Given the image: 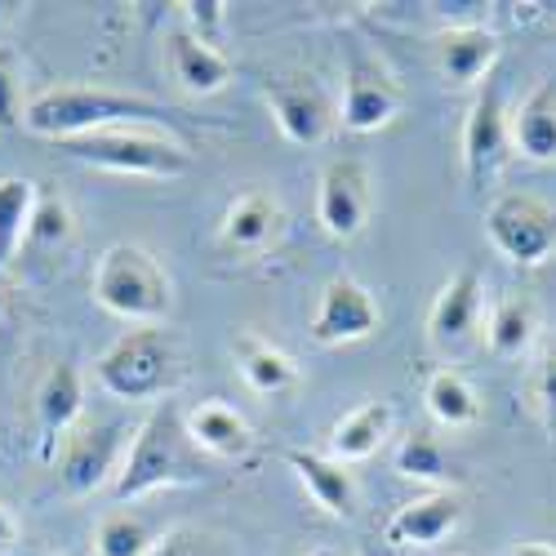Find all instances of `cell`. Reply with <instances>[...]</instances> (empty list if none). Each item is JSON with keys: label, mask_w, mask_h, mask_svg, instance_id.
<instances>
[{"label": "cell", "mask_w": 556, "mask_h": 556, "mask_svg": "<svg viewBox=\"0 0 556 556\" xmlns=\"http://www.w3.org/2000/svg\"><path fill=\"white\" fill-rule=\"evenodd\" d=\"M231 352H237V365H241V379L258 392V396H276V392H290L299 383V365L281 352L271 348L267 339H258L254 330L237 334L231 339Z\"/></svg>", "instance_id": "obj_23"}, {"label": "cell", "mask_w": 556, "mask_h": 556, "mask_svg": "<svg viewBox=\"0 0 556 556\" xmlns=\"http://www.w3.org/2000/svg\"><path fill=\"white\" fill-rule=\"evenodd\" d=\"M152 556H231L227 539L214 530H197V526H178L169 534L156 539Z\"/></svg>", "instance_id": "obj_30"}, {"label": "cell", "mask_w": 556, "mask_h": 556, "mask_svg": "<svg viewBox=\"0 0 556 556\" xmlns=\"http://www.w3.org/2000/svg\"><path fill=\"white\" fill-rule=\"evenodd\" d=\"M507 148H513V134H507L503 76H490L477 89L468 121H463V174H468V188H485L507 161Z\"/></svg>", "instance_id": "obj_9"}, {"label": "cell", "mask_w": 556, "mask_h": 556, "mask_svg": "<svg viewBox=\"0 0 556 556\" xmlns=\"http://www.w3.org/2000/svg\"><path fill=\"white\" fill-rule=\"evenodd\" d=\"M182 18H188V31L205 45H223V27H227V5L223 0H188L182 5Z\"/></svg>", "instance_id": "obj_33"}, {"label": "cell", "mask_w": 556, "mask_h": 556, "mask_svg": "<svg viewBox=\"0 0 556 556\" xmlns=\"http://www.w3.org/2000/svg\"><path fill=\"white\" fill-rule=\"evenodd\" d=\"M67 241H72V205L59 192H40L36 210H31V227H27V245L59 250Z\"/></svg>", "instance_id": "obj_29"}, {"label": "cell", "mask_w": 556, "mask_h": 556, "mask_svg": "<svg viewBox=\"0 0 556 556\" xmlns=\"http://www.w3.org/2000/svg\"><path fill=\"white\" fill-rule=\"evenodd\" d=\"M188 437L197 441V450L205 458H250L254 454V428L245 414H237L223 401H205L197 409H188Z\"/></svg>", "instance_id": "obj_20"}, {"label": "cell", "mask_w": 556, "mask_h": 556, "mask_svg": "<svg viewBox=\"0 0 556 556\" xmlns=\"http://www.w3.org/2000/svg\"><path fill=\"white\" fill-rule=\"evenodd\" d=\"M437 72L450 89H472L494 76L498 63V36L481 23H454L432 40Z\"/></svg>", "instance_id": "obj_13"}, {"label": "cell", "mask_w": 556, "mask_h": 556, "mask_svg": "<svg viewBox=\"0 0 556 556\" xmlns=\"http://www.w3.org/2000/svg\"><path fill=\"white\" fill-rule=\"evenodd\" d=\"M534 330H539V307L530 294H503L485 320V339L498 361L526 356V348L534 343Z\"/></svg>", "instance_id": "obj_24"}, {"label": "cell", "mask_w": 556, "mask_h": 556, "mask_svg": "<svg viewBox=\"0 0 556 556\" xmlns=\"http://www.w3.org/2000/svg\"><path fill=\"white\" fill-rule=\"evenodd\" d=\"M72 161L94 165L108 174H129V178H182L192 174V152L169 134H156L148 125H116L99 134H80L59 143Z\"/></svg>", "instance_id": "obj_5"}, {"label": "cell", "mask_w": 556, "mask_h": 556, "mask_svg": "<svg viewBox=\"0 0 556 556\" xmlns=\"http://www.w3.org/2000/svg\"><path fill=\"white\" fill-rule=\"evenodd\" d=\"M405 108V89L392 76V67L369 54L365 45L348 50V72H343V103H339V121L352 134H379L383 125H392Z\"/></svg>", "instance_id": "obj_7"}, {"label": "cell", "mask_w": 556, "mask_h": 556, "mask_svg": "<svg viewBox=\"0 0 556 556\" xmlns=\"http://www.w3.org/2000/svg\"><path fill=\"white\" fill-rule=\"evenodd\" d=\"M490 245L517 267H539L556 250V205L530 192H503L485 210Z\"/></svg>", "instance_id": "obj_6"}, {"label": "cell", "mask_w": 556, "mask_h": 556, "mask_svg": "<svg viewBox=\"0 0 556 556\" xmlns=\"http://www.w3.org/2000/svg\"><path fill=\"white\" fill-rule=\"evenodd\" d=\"M530 392H534V405H539V414H543L547 441L556 445V339H552V343L539 352V365H534Z\"/></svg>", "instance_id": "obj_32"}, {"label": "cell", "mask_w": 556, "mask_h": 556, "mask_svg": "<svg viewBox=\"0 0 556 556\" xmlns=\"http://www.w3.org/2000/svg\"><path fill=\"white\" fill-rule=\"evenodd\" d=\"M286 227V210L271 192H241L237 201L227 205L223 223H218V250L223 254H237V258H250V254H263Z\"/></svg>", "instance_id": "obj_17"}, {"label": "cell", "mask_w": 556, "mask_h": 556, "mask_svg": "<svg viewBox=\"0 0 556 556\" xmlns=\"http://www.w3.org/2000/svg\"><path fill=\"white\" fill-rule=\"evenodd\" d=\"M80 409H85V379H80V369L59 361L50 375L40 379V388H36V424H40V458L45 463L59 458V445L80 424Z\"/></svg>", "instance_id": "obj_15"}, {"label": "cell", "mask_w": 556, "mask_h": 556, "mask_svg": "<svg viewBox=\"0 0 556 556\" xmlns=\"http://www.w3.org/2000/svg\"><path fill=\"white\" fill-rule=\"evenodd\" d=\"M89 294L103 312L129 326H161L174 312V281L161 267V258L148 245L116 241L99 254L94 276H89Z\"/></svg>", "instance_id": "obj_3"}, {"label": "cell", "mask_w": 556, "mask_h": 556, "mask_svg": "<svg viewBox=\"0 0 556 556\" xmlns=\"http://www.w3.org/2000/svg\"><path fill=\"white\" fill-rule=\"evenodd\" d=\"M36 182L31 178H0V271H5L18 250L27 245V227L36 210Z\"/></svg>", "instance_id": "obj_27"}, {"label": "cell", "mask_w": 556, "mask_h": 556, "mask_svg": "<svg viewBox=\"0 0 556 556\" xmlns=\"http://www.w3.org/2000/svg\"><path fill=\"white\" fill-rule=\"evenodd\" d=\"M174 108L143 99V94H121V89H103V85H54L40 89L27 99V116L23 125L40 138H67L80 134H99V129H116V125H169Z\"/></svg>", "instance_id": "obj_2"}, {"label": "cell", "mask_w": 556, "mask_h": 556, "mask_svg": "<svg viewBox=\"0 0 556 556\" xmlns=\"http://www.w3.org/2000/svg\"><path fill=\"white\" fill-rule=\"evenodd\" d=\"M182 375V352L165 326H129L99 361L94 379L116 401H161Z\"/></svg>", "instance_id": "obj_4"}, {"label": "cell", "mask_w": 556, "mask_h": 556, "mask_svg": "<svg viewBox=\"0 0 556 556\" xmlns=\"http://www.w3.org/2000/svg\"><path fill=\"white\" fill-rule=\"evenodd\" d=\"M18 543V521H14V513L5 503H0V552H10Z\"/></svg>", "instance_id": "obj_34"}, {"label": "cell", "mask_w": 556, "mask_h": 556, "mask_svg": "<svg viewBox=\"0 0 556 556\" xmlns=\"http://www.w3.org/2000/svg\"><path fill=\"white\" fill-rule=\"evenodd\" d=\"M392 424H396V414H392L388 401H361V405H352L343 419L334 424L330 454L339 463H361L369 454H379L383 441L392 437Z\"/></svg>", "instance_id": "obj_21"}, {"label": "cell", "mask_w": 556, "mask_h": 556, "mask_svg": "<svg viewBox=\"0 0 556 556\" xmlns=\"http://www.w3.org/2000/svg\"><path fill=\"white\" fill-rule=\"evenodd\" d=\"M463 526V498L458 490H428L424 498L401 503L383 526L388 547H437Z\"/></svg>", "instance_id": "obj_14"}, {"label": "cell", "mask_w": 556, "mask_h": 556, "mask_svg": "<svg viewBox=\"0 0 556 556\" xmlns=\"http://www.w3.org/2000/svg\"><path fill=\"white\" fill-rule=\"evenodd\" d=\"M5 307H10V294H5V286H0V320H5Z\"/></svg>", "instance_id": "obj_37"}, {"label": "cell", "mask_w": 556, "mask_h": 556, "mask_svg": "<svg viewBox=\"0 0 556 556\" xmlns=\"http://www.w3.org/2000/svg\"><path fill=\"white\" fill-rule=\"evenodd\" d=\"M307 556H339V552H330V547H320V552H307Z\"/></svg>", "instance_id": "obj_39"}, {"label": "cell", "mask_w": 556, "mask_h": 556, "mask_svg": "<svg viewBox=\"0 0 556 556\" xmlns=\"http://www.w3.org/2000/svg\"><path fill=\"white\" fill-rule=\"evenodd\" d=\"M125 428L121 424H80L67 432L59 450V481L67 494H94L108 481H116L125 458Z\"/></svg>", "instance_id": "obj_8"}, {"label": "cell", "mask_w": 556, "mask_h": 556, "mask_svg": "<svg viewBox=\"0 0 556 556\" xmlns=\"http://www.w3.org/2000/svg\"><path fill=\"white\" fill-rule=\"evenodd\" d=\"M165 67H169L178 89L201 94V99L218 94V89H227V80H231V59L223 50H214V45L197 40L188 27L165 36Z\"/></svg>", "instance_id": "obj_18"}, {"label": "cell", "mask_w": 556, "mask_h": 556, "mask_svg": "<svg viewBox=\"0 0 556 556\" xmlns=\"http://www.w3.org/2000/svg\"><path fill=\"white\" fill-rule=\"evenodd\" d=\"M507 134H513V148L526 161H539V165L556 161V80L534 89V94L507 116Z\"/></svg>", "instance_id": "obj_22"}, {"label": "cell", "mask_w": 556, "mask_h": 556, "mask_svg": "<svg viewBox=\"0 0 556 556\" xmlns=\"http://www.w3.org/2000/svg\"><path fill=\"white\" fill-rule=\"evenodd\" d=\"M361 556H396V547H388V543H365Z\"/></svg>", "instance_id": "obj_36"}, {"label": "cell", "mask_w": 556, "mask_h": 556, "mask_svg": "<svg viewBox=\"0 0 556 556\" xmlns=\"http://www.w3.org/2000/svg\"><path fill=\"white\" fill-rule=\"evenodd\" d=\"M481 312H485V281L477 267H458L450 281L441 286V294L432 299L428 312V339L437 348H458L468 343L472 330L481 326Z\"/></svg>", "instance_id": "obj_16"}, {"label": "cell", "mask_w": 556, "mask_h": 556, "mask_svg": "<svg viewBox=\"0 0 556 556\" xmlns=\"http://www.w3.org/2000/svg\"><path fill=\"white\" fill-rule=\"evenodd\" d=\"M424 405L441 428H472L481 419V396L458 369H432L424 383Z\"/></svg>", "instance_id": "obj_26"}, {"label": "cell", "mask_w": 556, "mask_h": 556, "mask_svg": "<svg viewBox=\"0 0 556 556\" xmlns=\"http://www.w3.org/2000/svg\"><path fill=\"white\" fill-rule=\"evenodd\" d=\"M379 330V303L356 276H334V281L320 290V303L312 312V339L326 348H343V343H361Z\"/></svg>", "instance_id": "obj_12"}, {"label": "cell", "mask_w": 556, "mask_h": 556, "mask_svg": "<svg viewBox=\"0 0 556 556\" xmlns=\"http://www.w3.org/2000/svg\"><path fill=\"white\" fill-rule=\"evenodd\" d=\"M156 534L138 513H108L94 530V556H152Z\"/></svg>", "instance_id": "obj_28"}, {"label": "cell", "mask_w": 556, "mask_h": 556, "mask_svg": "<svg viewBox=\"0 0 556 556\" xmlns=\"http://www.w3.org/2000/svg\"><path fill=\"white\" fill-rule=\"evenodd\" d=\"M316 223L326 237L352 241L369 223V169L356 156H334L316 182Z\"/></svg>", "instance_id": "obj_11"}, {"label": "cell", "mask_w": 556, "mask_h": 556, "mask_svg": "<svg viewBox=\"0 0 556 556\" xmlns=\"http://www.w3.org/2000/svg\"><path fill=\"white\" fill-rule=\"evenodd\" d=\"M210 472H214V458H205L188 437V414L174 401H161L129 437L121 472L112 481V498L134 503L143 494L174 490V485H205Z\"/></svg>", "instance_id": "obj_1"}, {"label": "cell", "mask_w": 556, "mask_h": 556, "mask_svg": "<svg viewBox=\"0 0 556 556\" xmlns=\"http://www.w3.org/2000/svg\"><path fill=\"white\" fill-rule=\"evenodd\" d=\"M27 116L23 99V63L10 45H0V129H18Z\"/></svg>", "instance_id": "obj_31"}, {"label": "cell", "mask_w": 556, "mask_h": 556, "mask_svg": "<svg viewBox=\"0 0 556 556\" xmlns=\"http://www.w3.org/2000/svg\"><path fill=\"white\" fill-rule=\"evenodd\" d=\"M286 463L294 468V477L303 481V490L312 494V503L330 517H352L356 513V477L348 472V463H339L334 454L320 450H286Z\"/></svg>", "instance_id": "obj_19"}, {"label": "cell", "mask_w": 556, "mask_h": 556, "mask_svg": "<svg viewBox=\"0 0 556 556\" xmlns=\"http://www.w3.org/2000/svg\"><path fill=\"white\" fill-rule=\"evenodd\" d=\"M396 472L401 477H409V481H424V485H432V490H454L458 481H463V472H458V458L437 441V437H428V432H409L401 445H396Z\"/></svg>", "instance_id": "obj_25"}, {"label": "cell", "mask_w": 556, "mask_h": 556, "mask_svg": "<svg viewBox=\"0 0 556 556\" xmlns=\"http://www.w3.org/2000/svg\"><path fill=\"white\" fill-rule=\"evenodd\" d=\"M10 10H14V5H10V0H0V18H5V14H10Z\"/></svg>", "instance_id": "obj_38"}, {"label": "cell", "mask_w": 556, "mask_h": 556, "mask_svg": "<svg viewBox=\"0 0 556 556\" xmlns=\"http://www.w3.org/2000/svg\"><path fill=\"white\" fill-rule=\"evenodd\" d=\"M263 99H267L276 125H281V134L290 138L294 148L326 143V134L334 129V108L326 99V89L316 85V76H303V72L267 76Z\"/></svg>", "instance_id": "obj_10"}, {"label": "cell", "mask_w": 556, "mask_h": 556, "mask_svg": "<svg viewBox=\"0 0 556 556\" xmlns=\"http://www.w3.org/2000/svg\"><path fill=\"white\" fill-rule=\"evenodd\" d=\"M513 556H556V547H552V543H543V539H526V543H517V547H513Z\"/></svg>", "instance_id": "obj_35"}]
</instances>
